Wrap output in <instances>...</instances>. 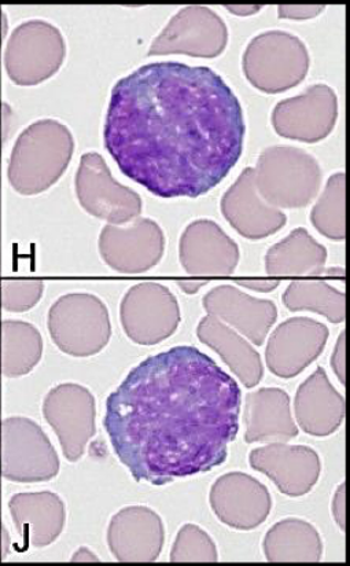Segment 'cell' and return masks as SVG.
I'll return each mask as SVG.
<instances>
[{
	"instance_id": "obj_37",
	"label": "cell",
	"mask_w": 350,
	"mask_h": 566,
	"mask_svg": "<svg viewBox=\"0 0 350 566\" xmlns=\"http://www.w3.org/2000/svg\"><path fill=\"white\" fill-rule=\"evenodd\" d=\"M73 563H98L99 559L92 551H88L87 547H82L81 551L73 554L72 557Z\"/></svg>"
},
{
	"instance_id": "obj_32",
	"label": "cell",
	"mask_w": 350,
	"mask_h": 566,
	"mask_svg": "<svg viewBox=\"0 0 350 566\" xmlns=\"http://www.w3.org/2000/svg\"><path fill=\"white\" fill-rule=\"evenodd\" d=\"M325 10V6H289L284 4L278 8L279 19L304 21L315 19L321 11Z\"/></svg>"
},
{
	"instance_id": "obj_13",
	"label": "cell",
	"mask_w": 350,
	"mask_h": 566,
	"mask_svg": "<svg viewBox=\"0 0 350 566\" xmlns=\"http://www.w3.org/2000/svg\"><path fill=\"white\" fill-rule=\"evenodd\" d=\"M329 329L318 321L291 318L276 327L271 336L265 359L275 376L293 378L324 353Z\"/></svg>"
},
{
	"instance_id": "obj_9",
	"label": "cell",
	"mask_w": 350,
	"mask_h": 566,
	"mask_svg": "<svg viewBox=\"0 0 350 566\" xmlns=\"http://www.w3.org/2000/svg\"><path fill=\"white\" fill-rule=\"evenodd\" d=\"M124 329L134 342L152 345L177 332L180 324L178 300L168 287L142 283L131 289L121 305Z\"/></svg>"
},
{
	"instance_id": "obj_35",
	"label": "cell",
	"mask_w": 350,
	"mask_h": 566,
	"mask_svg": "<svg viewBox=\"0 0 350 566\" xmlns=\"http://www.w3.org/2000/svg\"><path fill=\"white\" fill-rule=\"evenodd\" d=\"M238 283L241 286L252 289V291L265 292V293L274 291V289L279 286V282L264 281V280H242V281H238Z\"/></svg>"
},
{
	"instance_id": "obj_12",
	"label": "cell",
	"mask_w": 350,
	"mask_h": 566,
	"mask_svg": "<svg viewBox=\"0 0 350 566\" xmlns=\"http://www.w3.org/2000/svg\"><path fill=\"white\" fill-rule=\"evenodd\" d=\"M44 415L59 434L66 460H81L95 432L92 394L77 385H61L51 390L44 405Z\"/></svg>"
},
{
	"instance_id": "obj_25",
	"label": "cell",
	"mask_w": 350,
	"mask_h": 566,
	"mask_svg": "<svg viewBox=\"0 0 350 566\" xmlns=\"http://www.w3.org/2000/svg\"><path fill=\"white\" fill-rule=\"evenodd\" d=\"M197 334L201 343L220 355L246 388L256 387L262 381L264 375L262 356L238 332L231 329L214 316L208 315L201 321Z\"/></svg>"
},
{
	"instance_id": "obj_6",
	"label": "cell",
	"mask_w": 350,
	"mask_h": 566,
	"mask_svg": "<svg viewBox=\"0 0 350 566\" xmlns=\"http://www.w3.org/2000/svg\"><path fill=\"white\" fill-rule=\"evenodd\" d=\"M0 469L14 483H43L60 472V460L38 424L15 420L6 423L0 443Z\"/></svg>"
},
{
	"instance_id": "obj_23",
	"label": "cell",
	"mask_w": 350,
	"mask_h": 566,
	"mask_svg": "<svg viewBox=\"0 0 350 566\" xmlns=\"http://www.w3.org/2000/svg\"><path fill=\"white\" fill-rule=\"evenodd\" d=\"M246 443H287L297 438L290 398L285 390L263 388L246 396Z\"/></svg>"
},
{
	"instance_id": "obj_24",
	"label": "cell",
	"mask_w": 350,
	"mask_h": 566,
	"mask_svg": "<svg viewBox=\"0 0 350 566\" xmlns=\"http://www.w3.org/2000/svg\"><path fill=\"white\" fill-rule=\"evenodd\" d=\"M296 417L305 433L325 438L335 433L346 418V399L337 392L319 367L305 379L296 395Z\"/></svg>"
},
{
	"instance_id": "obj_7",
	"label": "cell",
	"mask_w": 350,
	"mask_h": 566,
	"mask_svg": "<svg viewBox=\"0 0 350 566\" xmlns=\"http://www.w3.org/2000/svg\"><path fill=\"white\" fill-rule=\"evenodd\" d=\"M65 59V43L55 27L43 21L21 25L6 54L10 77L21 86H35L60 70Z\"/></svg>"
},
{
	"instance_id": "obj_5",
	"label": "cell",
	"mask_w": 350,
	"mask_h": 566,
	"mask_svg": "<svg viewBox=\"0 0 350 566\" xmlns=\"http://www.w3.org/2000/svg\"><path fill=\"white\" fill-rule=\"evenodd\" d=\"M50 331L64 353L97 354L110 337V322L104 303L89 294H70L54 304Z\"/></svg>"
},
{
	"instance_id": "obj_30",
	"label": "cell",
	"mask_w": 350,
	"mask_h": 566,
	"mask_svg": "<svg viewBox=\"0 0 350 566\" xmlns=\"http://www.w3.org/2000/svg\"><path fill=\"white\" fill-rule=\"evenodd\" d=\"M219 553L211 536L194 524L179 531L171 552L172 563H216Z\"/></svg>"
},
{
	"instance_id": "obj_4",
	"label": "cell",
	"mask_w": 350,
	"mask_h": 566,
	"mask_svg": "<svg viewBox=\"0 0 350 566\" xmlns=\"http://www.w3.org/2000/svg\"><path fill=\"white\" fill-rule=\"evenodd\" d=\"M242 64L253 87L263 93L279 94L307 77L309 53L301 39L287 32L271 31L253 39Z\"/></svg>"
},
{
	"instance_id": "obj_1",
	"label": "cell",
	"mask_w": 350,
	"mask_h": 566,
	"mask_svg": "<svg viewBox=\"0 0 350 566\" xmlns=\"http://www.w3.org/2000/svg\"><path fill=\"white\" fill-rule=\"evenodd\" d=\"M104 139L121 172L151 195L197 198L240 161L244 111L209 67L156 62L117 82Z\"/></svg>"
},
{
	"instance_id": "obj_26",
	"label": "cell",
	"mask_w": 350,
	"mask_h": 566,
	"mask_svg": "<svg viewBox=\"0 0 350 566\" xmlns=\"http://www.w3.org/2000/svg\"><path fill=\"white\" fill-rule=\"evenodd\" d=\"M327 251L305 229H297L269 249L265 270L273 276H314L325 273Z\"/></svg>"
},
{
	"instance_id": "obj_36",
	"label": "cell",
	"mask_w": 350,
	"mask_h": 566,
	"mask_svg": "<svg viewBox=\"0 0 350 566\" xmlns=\"http://www.w3.org/2000/svg\"><path fill=\"white\" fill-rule=\"evenodd\" d=\"M2 502V496H0ZM11 541L8 530H6L3 517H2V505H0V557L8 556L10 552Z\"/></svg>"
},
{
	"instance_id": "obj_16",
	"label": "cell",
	"mask_w": 350,
	"mask_h": 566,
	"mask_svg": "<svg viewBox=\"0 0 350 566\" xmlns=\"http://www.w3.org/2000/svg\"><path fill=\"white\" fill-rule=\"evenodd\" d=\"M240 248L212 220H197L180 238V263L195 276H229L240 263Z\"/></svg>"
},
{
	"instance_id": "obj_3",
	"label": "cell",
	"mask_w": 350,
	"mask_h": 566,
	"mask_svg": "<svg viewBox=\"0 0 350 566\" xmlns=\"http://www.w3.org/2000/svg\"><path fill=\"white\" fill-rule=\"evenodd\" d=\"M259 196L275 208H304L315 200L321 185L319 163L290 146L268 147L254 169Z\"/></svg>"
},
{
	"instance_id": "obj_20",
	"label": "cell",
	"mask_w": 350,
	"mask_h": 566,
	"mask_svg": "<svg viewBox=\"0 0 350 566\" xmlns=\"http://www.w3.org/2000/svg\"><path fill=\"white\" fill-rule=\"evenodd\" d=\"M166 238L151 220H139L129 229L106 228L100 249L106 263L121 273L138 274L160 262Z\"/></svg>"
},
{
	"instance_id": "obj_39",
	"label": "cell",
	"mask_w": 350,
	"mask_h": 566,
	"mask_svg": "<svg viewBox=\"0 0 350 566\" xmlns=\"http://www.w3.org/2000/svg\"><path fill=\"white\" fill-rule=\"evenodd\" d=\"M206 282H179V286L182 287V291L189 294H194L195 292H199L202 286H205Z\"/></svg>"
},
{
	"instance_id": "obj_2",
	"label": "cell",
	"mask_w": 350,
	"mask_h": 566,
	"mask_svg": "<svg viewBox=\"0 0 350 566\" xmlns=\"http://www.w3.org/2000/svg\"><path fill=\"white\" fill-rule=\"evenodd\" d=\"M240 412L235 379L200 349L177 347L129 371L107 398L104 423L134 478L163 485L222 465Z\"/></svg>"
},
{
	"instance_id": "obj_8",
	"label": "cell",
	"mask_w": 350,
	"mask_h": 566,
	"mask_svg": "<svg viewBox=\"0 0 350 566\" xmlns=\"http://www.w3.org/2000/svg\"><path fill=\"white\" fill-rule=\"evenodd\" d=\"M229 30L213 10L189 6L172 17L149 55L184 54L216 59L227 48Z\"/></svg>"
},
{
	"instance_id": "obj_14",
	"label": "cell",
	"mask_w": 350,
	"mask_h": 566,
	"mask_svg": "<svg viewBox=\"0 0 350 566\" xmlns=\"http://www.w3.org/2000/svg\"><path fill=\"white\" fill-rule=\"evenodd\" d=\"M166 528L155 511L145 506L123 509L112 518L107 545L120 563H152L162 552Z\"/></svg>"
},
{
	"instance_id": "obj_17",
	"label": "cell",
	"mask_w": 350,
	"mask_h": 566,
	"mask_svg": "<svg viewBox=\"0 0 350 566\" xmlns=\"http://www.w3.org/2000/svg\"><path fill=\"white\" fill-rule=\"evenodd\" d=\"M209 315L245 336L254 345H263L278 318V310L269 300L256 298L238 287L222 285L203 297Z\"/></svg>"
},
{
	"instance_id": "obj_28",
	"label": "cell",
	"mask_w": 350,
	"mask_h": 566,
	"mask_svg": "<svg viewBox=\"0 0 350 566\" xmlns=\"http://www.w3.org/2000/svg\"><path fill=\"white\" fill-rule=\"evenodd\" d=\"M284 304L291 313L310 311L324 315L332 324L346 321V293L318 281H295L284 293Z\"/></svg>"
},
{
	"instance_id": "obj_18",
	"label": "cell",
	"mask_w": 350,
	"mask_h": 566,
	"mask_svg": "<svg viewBox=\"0 0 350 566\" xmlns=\"http://www.w3.org/2000/svg\"><path fill=\"white\" fill-rule=\"evenodd\" d=\"M222 212L242 237L253 241L278 233L287 222L286 214L280 209L269 206L259 196L253 168H246L225 191Z\"/></svg>"
},
{
	"instance_id": "obj_19",
	"label": "cell",
	"mask_w": 350,
	"mask_h": 566,
	"mask_svg": "<svg viewBox=\"0 0 350 566\" xmlns=\"http://www.w3.org/2000/svg\"><path fill=\"white\" fill-rule=\"evenodd\" d=\"M77 191L87 211L110 222H127L140 212L137 192L117 185L98 155L83 157Z\"/></svg>"
},
{
	"instance_id": "obj_29",
	"label": "cell",
	"mask_w": 350,
	"mask_h": 566,
	"mask_svg": "<svg viewBox=\"0 0 350 566\" xmlns=\"http://www.w3.org/2000/svg\"><path fill=\"white\" fill-rule=\"evenodd\" d=\"M346 174L332 175L310 213L315 228L332 241L346 240Z\"/></svg>"
},
{
	"instance_id": "obj_33",
	"label": "cell",
	"mask_w": 350,
	"mask_h": 566,
	"mask_svg": "<svg viewBox=\"0 0 350 566\" xmlns=\"http://www.w3.org/2000/svg\"><path fill=\"white\" fill-rule=\"evenodd\" d=\"M331 366L338 379L346 385V332L338 338L335 354H332L331 358Z\"/></svg>"
},
{
	"instance_id": "obj_10",
	"label": "cell",
	"mask_w": 350,
	"mask_h": 566,
	"mask_svg": "<svg viewBox=\"0 0 350 566\" xmlns=\"http://www.w3.org/2000/svg\"><path fill=\"white\" fill-rule=\"evenodd\" d=\"M337 117L335 90L316 84L295 98L279 102L273 112V126L280 137L316 144L329 137Z\"/></svg>"
},
{
	"instance_id": "obj_38",
	"label": "cell",
	"mask_w": 350,
	"mask_h": 566,
	"mask_svg": "<svg viewBox=\"0 0 350 566\" xmlns=\"http://www.w3.org/2000/svg\"><path fill=\"white\" fill-rule=\"evenodd\" d=\"M225 8L229 9L230 13L236 15H252L258 13L263 6H225Z\"/></svg>"
},
{
	"instance_id": "obj_11",
	"label": "cell",
	"mask_w": 350,
	"mask_h": 566,
	"mask_svg": "<svg viewBox=\"0 0 350 566\" xmlns=\"http://www.w3.org/2000/svg\"><path fill=\"white\" fill-rule=\"evenodd\" d=\"M209 501L223 524L240 531L257 528L273 509L267 486L241 472L222 475L213 484Z\"/></svg>"
},
{
	"instance_id": "obj_31",
	"label": "cell",
	"mask_w": 350,
	"mask_h": 566,
	"mask_svg": "<svg viewBox=\"0 0 350 566\" xmlns=\"http://www.w3.org/2000/svg\"><path fill=\"white\" fill-rule=\"evenodd\" d=\"M41 337L35 329L25 325H15L11 329V339L6 345V365L11 371H25L36 364L41 356Z\"/></svg>"
},
{
	"instance_id": "obj_27",
	"label": "cell",
	"mask_w": 350,
	"mask_h": 566,
	"mask_svg": "<svg viewBox=\"0 0 350 566\" xmlns=\"http://www.w3.org/2000/svg\"><path fill=\"white\" fill-rule=\"evenodd\" d=\"M263 547L269 563H319L324 553L318 530L297 518H287L273 526Z\"/></svg>"
},
{
	"instance_id": "obj_21",
	"label": "cell",
	"mask_w": 350,
	"mask_h": 566,
	"mask_svg": "<svg viewBox=\"0 0 350 566\" xmlns=\"http://www.w3.org/2000/svg\"><path fill=\"white\" fill-rule=\"evenodd\" d=\"M26 153L28 189L41 191L47 189L61 177L71 160L73 140L67 128L62 124L46 120L39 122L28 129L24 138Z\"/></svg>"
},
{
	"instance_id": "obj_22",
	"label": "cell",
	"mask_w": 350,
	"mask_h": 566,
	"mask_svg": "<svg viewBox=\"0 0 350 566\" xmlns=\"http://www.w3.org/2000/svg\"><path fill=\"white\" fill-rule=\"evenodd\" d=\"M9 511L17 531L33 547L50 546L64 531L65 505L53 492L17 494L9 502Z\"/></svg>"
},
{
	"instance_id": "obj_15",
	"label": "cell",
	"mask_w": 350,
	"mask_h": 566,
	"mask_svg": "<svg viewBox=\"0 0 350 566\" xmlns=\"http://www.w3.org/2000/svg\"><path fill=\"white\" fill-rule=\"evenodd\" d=\"M254 471L268 475L282 494L307 495L320 478V458L305 446L271 443L253 450L250 455Z\"/></svg>"
},
{
	"instance_id": "obj_34",
	"label": "cell",
	"mask_w": 350,
	"mask_h": 566,
	"mask_svg": "<svg viewBox=\"0 0 350 566\" xmlns=\"http://www.w3.org/2000/svg\"><path fill=\"white\" fill-rule=\"evenodd\" d=\"M346 484L338 486L335 501H332V514L342 531H346Z\"/></svg>"
}]
</instances>
